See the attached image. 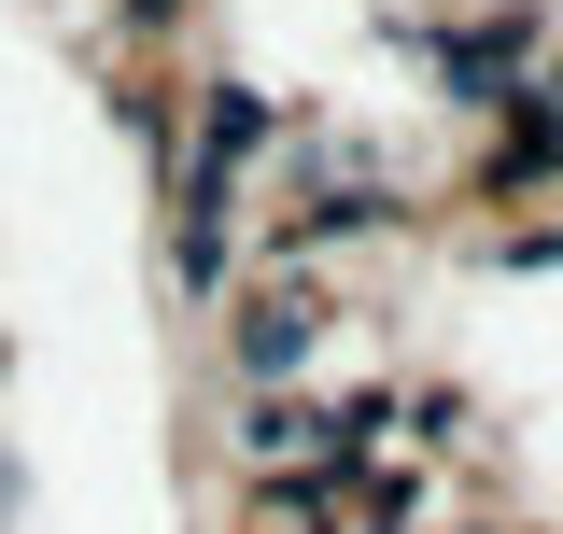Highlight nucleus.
<instances>
[{"label": "nucleus", "mask_w": 563, "mask_h": 534, "mask_svg": "<svg viewBox=\"0 0 563 534\" xmlns=\"http://www.w3.org/2000/svg\"><path fill=\"white\" fill-rule=\"evenodd\" d=\"M296 352H310V310H296V296H268V310L240 324V366H254V380H282Z\"/></svg>", "instance_id": "nucleus-1"}]
</instances>
